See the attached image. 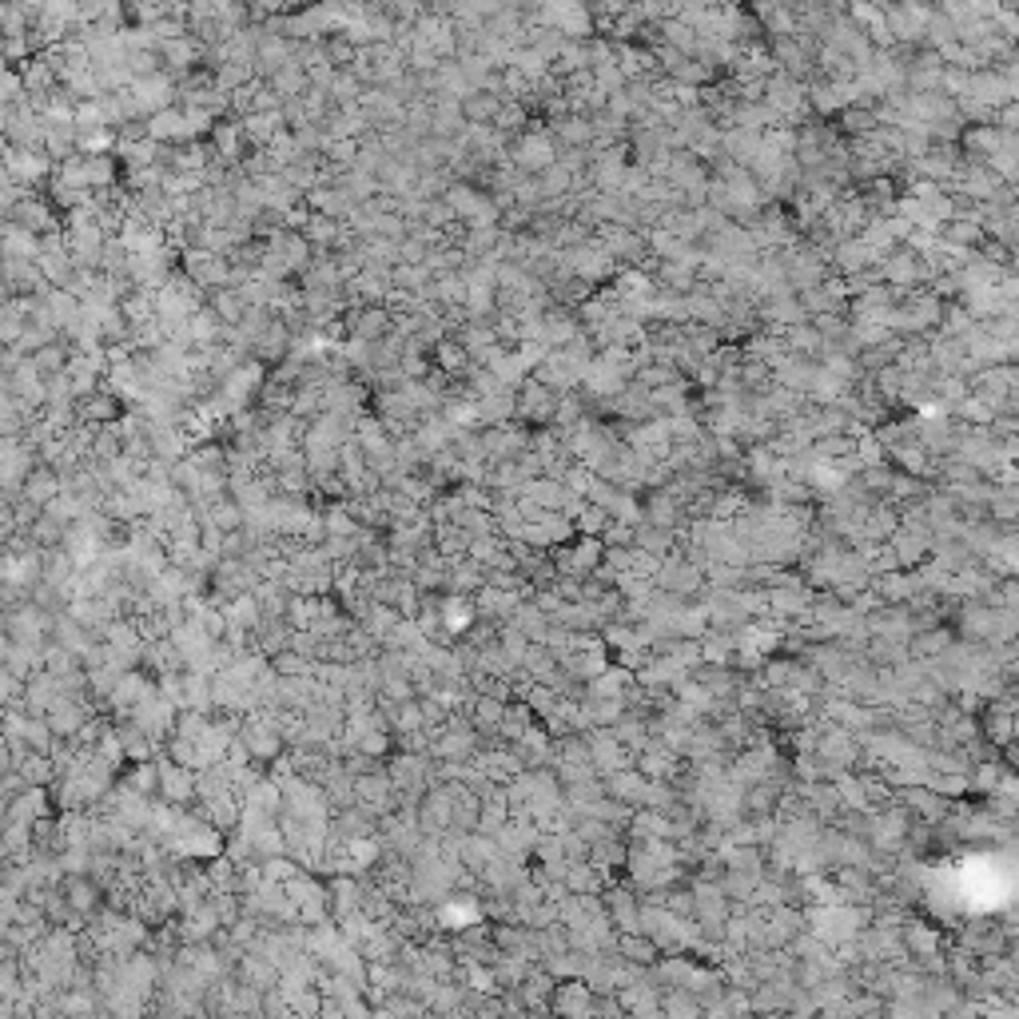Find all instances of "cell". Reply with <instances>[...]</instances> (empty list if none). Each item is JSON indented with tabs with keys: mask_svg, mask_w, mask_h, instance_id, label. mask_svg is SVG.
Returning <instances> with one entry per match:
<instances>
[{
	"mask_svg": "<svg viewBox=\"0 0 1019 1019\" xmlns=\"http://www.w3.org/2000/svg\"><path fill=\"white\" fill-rule=\"evenodd\" d=\"M160 792H164L167 800H187L192 792H196V780H192V768L187 765H167V761H160Z\"/></svg>",
	"mask_w": 1019,
	"mask_h": 1019,
	"instance_id": "30bf717a",
	"label": "cell"
},
{
	"mask_svg": "<svg viewBox=\"0 0 1019 1019\" xmlns=\"http://www.w3.org/2000/svg\"><path fill=\"white\" fill-rule=\"evenodd\" d=\"M208 143L216 148V155H220L223 164H231V167H240L243 155L252 152V148H247V136H243V128H240V120H220V124H216V132L208 136Z\"/></svg>",
	"mask_w": 1019,
	"mask_h": 1019,
	"instance_id": "8992f818",
	"label": "cell"
},
{
	"mask_svg": "<svg viewBox=\"0 0 1019 1019\" xmlns=\"http://www.w3.org/2000/svg\"><path fill=\"white\" fill-rule=\"evenodd\" d=\"M430 359H435V367H439L442 374H466V371H471V351H466V347H462L454 335H450V339H442L439 347H435V355H430Z\"/></svg>",
	"mask_w": 1019,
	"mask_h": 1019,
	"instance_id": "8fae6325",
	"label": "cell"
},
{
	"mask_svg": "<svg viewBox=\"0 0 1019 1019\" xmlns=\"http://www.w3.org/2000/svg\"><path fill=\"white\" fill-rule=\"evenodd\" d=\"M537 184H542V196H546V199H558L566 187H574V176L561 164H554L549 172H542V176H537Z\"/></svg>",
	"mask_w": 1019,
	"mask_h": 1019,
	"instance_id": "e0dca14e",
	"label": "cell"
},
{
	"mask_svg": "<svg viewBox=\"0 0 1019 1019\" xmlns=\"http://www.w3.org/2000/svg\"><path fill=\"white\" fill-rule=\"evenodd\" d=\"M148 132H152L155 143H164V148H184V143L196 140L192 128H187L184 108H167V112H160V116H152V120H148Z\"/></svg>",
	"mask_w": 1019,
	"mask_h": 1019,
	"instance_id": "5b68a950",
	"label": "cell"
},
{
	"mask_svg": "<svg viewBox=\"0 0 1019 1019\" xmlns=\"http://www.w3.org/2000/svg\"><path fill=\"white\" fill-rule=\"evenodd\" d=\"M208 308L220 315L223 327H240L243 315H247V303H243V296L235 291V287H223V291H216V296L208 299Z\"/></svg>",
	"mask_w": 1019,
	"mask_h": 1019,
	"instance_id": "4fadbf2b",
	"label": "cell"
},
{
	"mask_svg": "<svg viewBox=\"0 0 1019 1019\" xmlns=\"http://www.w3.org/2000/svg\"><path fill=\"white\" fill-rule=\"evenodd\" d=\"M494 128H498L506 140H510V136H522V128H530V112L522 108V104H502V112H498Z\"/></svg>",
	"mask_w": 1019,
	"mask_h": 1019,
	"instance_id": "5bb4252c",
	"label": "cell"
},
{
	"mask_svg": "<svg viewBox=\"0 0 1019 1019\" xmlns=\"http://www.w3.org/2000/svg\"><path fill=\"white\" fill-rule=\"evenodd\" d=\"M442 199H447V208L459 216V223H471L474 216H478V208L486 204V192H483V187L459 184V180H454V184H450V192Z\"/></svg>",
	"mask_w": 1019,
	"mask_h": 1019,
	"instance_id": "9c48e42d",
	"label": "cell"
},
{
	"mask_svg": "<svg viewBox=\"0 0 1019 1019\" xmlns=\"http://www.w3.org/2000/svg\"><path fill=\"white\" fill-rule=\"evenodd\" d=\"M510 160H514L522 176H542V172L558 164V140H554V132H542L537 124H530V132L518 136Z\"/></svg>",
	"mask_w": 1019,
	"mask_h": 1019,
	"instance_id": "6da1fadb",
	"label": "cell"
},
{
	"mask_svg": "<svg viewBox=\"0 0 1019 1019\" xmlns=\"http://www.w3.org/2000/svg\"><path fill=\"white\" fill-rule=\"evenodd\" d=\"M498 112H502V96H494V92H471V96L462 100L466 124H494Z\"/></svg>",
	"mask_w": 1019,
	"mask_h": 1019,
	"instance_id": "7c38bea8",
	"label": "cell"
},
{
	"mask_svg": "<svg viewBox=\"0 0 1019 1019\" xmlns=\"http://www.w3.org/2000/svg\"><path fill=\"white\" fill-rule=\"evenodd\" d=\"M554 140L566 143V148H574V143H586L590 140V124L586 120H574V116H566V120H558V128H554Z\"/></svg>",
	"mask_w": 1019,
	"mask_h": 1019,
	"instance_id": "2e32d148",
	"label": "cell"
},
{
	"mask_svg": "<svg viewBox=\"0 0 1019 1019\" xmlns=\"http://www.w3.org/2000/svg\"><path fill=\"white\" fill-rule=\"evenodd\" d=\"M343 323L351 331V339L362 343H383L395 331V315L386 308H347L343 311Z\"/></svg>",
	"mask_w": 1019,
	"mask_h": 1019,
	"instance_id": "3957f363",
	"label": "cell"
},
{
	"mask_svg": "<svg viewBox=\"0 0 1019 1019\" xmlns=\"http://www.w3.org/2000/svg\"><path fill=\"white\" fill-rule=\"evenodd\" d=\"M574 331H578V323H574L566 311H549L546 315V347H554V343H566V347H570Z\"/></svg>",
	"mask_w": 1019,
	"mask_h": 1019,
	"instance_id": "9a60e30c",
	"label": "cell"
},
{
	"mask_svg": "<svg viewBox=\"0 0 1019 1019\" xmlns=\"http://www.w3.org/2000/svg\"><path fill=\"white\" fill-rule=\"evenodd\" d=\"M60 494H65V483H60V474H56L53 466H45V462H40V466L28 474V483H24V498L33 506H40V510H48Z\"/></svg>",
	"mask_w": 1019,
	"mask_h": 1019,
	"instance_id": "ba28073f",
	"label": "cell"
},
{
	"mask_svg": "<svg viewBox=\"0 0 1019 1019\" xmlns=\"http://www.w3.org/2000/svg\"><path fill=\"white\" fill-rule=\"evenodd\" d=\"M56 164L48 160L45 152H21V148H4V176H12L16 184L24 187H36L45 184V180H53Z\"/></svg>",
	"mask_w": 1019,
	"mask_h": 1019,
	"instance_id": "7a4b0ae2",
	"label": "cell"
},
{
	"mask_svg": "<svg viewBox=\"0 0 1019 1019\" xmlns=\"http://www.w3.org/2000/svg\"><path fill=\"white\" fill-rule=\"evenodd\" d=\"M124 415H128V406L112 395L108 386H104L100 395L80 403V422H84V427H112V422H120Z\"/></svg>",
	"mask_w": 1019,
	"mask_h": 1019,
	"instance_id": "52a82bcc",
	"label": "cell"
},
{
	"mask_svg": "<svg viewBox=\"0 0 1019 1019\" xmlns=\"http://www.w3.org/2000/svg\"><path fill=\"white\" fill-rule=\"evenodd\" d=\"M558 391H549L546 383H537V379H530L522 391H518V415L530 418V422H549V418L558 415Z\"/></svg>",
	"mask_w": 1019,
	"mask_h": 1019,
	"instance_id": "277c9868",
	"label": "cell"
}]
</instances>
